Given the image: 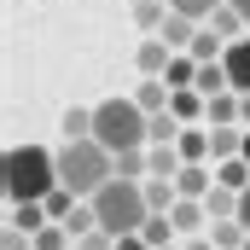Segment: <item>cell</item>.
I'll list each match as a JSON object with an SVG mask.
<instances>
[{"label":"cell","instance_id":"24","mask_svg":"<svg viewBox=\"0 0 250 250\" xmlns=\"http://www.w3.org/2000/svg\"><path fill=\"white\" fill-rule=\"evenodd\" d=\"M140 233H146V245H151V250H157V245H175V221H169V215H146Z\"/></svg>","mask_w":250,"mask_h":250},{"label":"cell","instance_id":"14","mask_svg":"<svg viewBox=\"0 0 250 250\" xmlns=\"http://www.w3.org/2000/svg\"><path fill=\"white\" fill-rule=\"evenodd\" d=\"M215 187L245 192L250 187V157H221V163H215Z\"/></svg>","mask_w":250,"mask_h":250},{"label":"cell","instance_id":"23","mask_svg":"<svg viewBox=\"0 0 250 250\" xmlns=\"http://www.w3.org/2000/svg\"><path fill=\"white\" fill-rule=\"evenodd\" d=\"M204 123H239V93H215L209 111H204Z\"/></svg>","mask_w":250,"mask_h":250},{"label":"cell","instance_id":"15","mask_svg":"<svg viewBox=\"0 0 250 250\" xmlns=\"http://www.w3.org/2000/svg\"><path fill=\"white\" fill-rule=\"evenodd\" d=\"M47 221H53V215H47V204L35 198V204H12V221H6V227H23V233H41Z\"/></svg>","mask_w":250,"mask_h":250},{"label":"cell","instance_id":"22","mask_svg":"<svg viewBox=\"0 0 250 250\" xmlns=\"http://www.w3.org/2000/svg\"><path fill=\"white\" fill-rule=\"evenodd\" d=\"M187 53H192V59H198V64H209V59H221V53H227V47H221V35H215V29H209V23H204V29H198V41H192Z\"/></svg>","mask_w":250,"mask_h":250},{"label":"cell","instance_id":"6","mask_svg":"<svg viewBox=\"0 0 250 250\" xmlns=\"http://www.w3.org/2000/svg\"><path fill=\"white\" fill-rule=\"evenodd\" d=\"M169 221H175V233H204V227H209V204H204V198H175Z\"/></svg>","mask_w":250,"mask_h":250},{"label":"cell","instance_id":"5","mask_svg":"<svg viewBox=\"0 0 250 250\" xmlns=\"http://www.w3.org/2000/svg\"><path fill=\"white\" fill-rule=\"evenodd\" d=\"M245 151V123H209V163Z\"/></svg>","mask_w":250,"mask_h":250},{"label":"cell","instance_id":"31","mask_svg":"<svg viewBox=\"0 0 250 250\" xmlns=\"http://www.w3.org/2000/svg\"><path fill=\"white\" fill-rule=\"evenodd\" d=\"M181 250H215V239H187Z\"/></svg>","mask_w":250,"mask_h":250},{"label":"cell","instance_id":"8","mask_svg":"<svg viewBox=\"0 0 250 250\" xmlns=\"http://www.w3.org/2000/svg\"><path fill=\"white\" fill-rule=\"evenodd\" d=\"M175 192H181V198H209V192H215V169H204V163H187V169L175 175Z\"/></svg>","mask_w":250,"mask_h":250},{"label":"cell","instance_id":"21","mask_svg":"<svg viewBox=\"0 0 250 250\" xmlns=\"http://www.w3.org/2000/svg\"><path fill=\"white\" fill-rule=\"evenodd\" d=\"M163 18H169V0H140V6H134V23H140L146 35H157Z\"/></svg>","mask_w":250,"mask_h":250},{"label":"cell","instance_id":"28","mask_svg":"<svg viewBox=\"0 0 250 250\" xmlns=\"http://www.w3.org/2000/svg\"><path fill=\"white\" fill-rule=\"evenodd\" d=\"M117 250H151V245H146V233H123V239H117Z\"/></svg>","mask_w":250,"mask_h":250},{"label":"cell","instance_id":"32","mask_svg":"<svg viewBox=\"0 0 250 250\" xmlns=\"http://www.w3.org/2000/svg\"><path fill=\"white\" fill-rule=\"evenodd\" d=\"M233 6H239V12H245V23H250V0H233Z\"/></svg>","mask_w":250,"mask_h":250},{"label":"cell","instance_id":"9","mask_svg":"<svg viewBox=\"0 0 250 250\" xmlns=\"http://www.w3.org/2000/svg\"><path fill=\"white\" fill-rule=\"evenodd\" d=\"M198 29H204L198 18H187V12H175V6H169V18H163V29H157V35H163L169 47H192V41H198Z\"/></svg>","mask_w":250,"mask_h":250},{"label":"cell","instance_id":"12","mask_svg":"<svg viewBox=\"0 0 250 250\" xmlns=\"http://www.w3.org/2000/svg\"><path fill=\"white\" fill-rule=\"evenodd\" d=\"M209 29H215L221 41H239V35H245L250 23H245V12H239V6L227 0V6H215V12H209Z\"/></svg>","mask_w":250,"mask_h":250},{"label":"cell","instance_id":"2","mask_svg":"<svg viewBox=\"0 0 250 250\" xmlns=\"http://www.w3.org/2000/svg\"><path fill=\"white\" fill-rule=\"evenodd\" d=\"M111 175H117V151L99 146L93 134H87V140H64V146H59V181L76 192V198H93Z\"/></svg>","mask_w":250,"mask_h":250},{"label":"cell","instance_id":"27","mask_svg":"<svg viewBox=\"0 0 250 250\" xmlns=\"http://www.w3.org/2000/svg\"><path fill=\"white\" fill-rule=\"evenodd\" d=\"M0 250H35V233H23V227H6Z\"/></svg>","mask_w":250,"mask_h":250},{"label":"cell","instance_id":"19","mask_svg":"<svg viewBox=\"0 0 250 250\" xmlns=\"http://www.w3.org/2000/svg\"><path fill=\"white\" fill-rule=\"evenodd\" d=\"M181 117H175V111H151V146H175V140H181Z\"/></svg>","mask_w":250,"mask_h":250},{"label":"cell","instance_id":"33","mask_svg":"<svg viewBox=\"0 0 250 250\" xmlns=\"http://www.w3.org/2000/svg\"><path fill=\"white\" fill-rule=\"evenodd\" d=\"M157 250H181V245H157Z\"/></svg>","mask_w":250,"mask_h":250},{"label":"cell","instance_id":"1","mask_svg":"<svg viewBox=\"0 0 250 250\" xmlns=\"http://www.w3.org/2000/svg\"><path fill=\"white\" fill-rule=\"evenodd\" d=\"M0 187H6L12 204L47 198V192L59 187V151H47V146H12L6 163H0Z\"/></svg>","mask_w":250,"mask_h":250},{"label":"cell","instance_id":"7","mask_svg":"<svg viewBox=\"0 0 250 250\" xmlns=\"http://www.w3.org/2000/svg\"><path fill=\"white\" fill-rule=\"evenodd\" d=\"M221 64H227L233 87H239V93H250V35H239V41H227V53H221Z\"/></svg>","mask_w":250,"mask_h":250},{"label":"cell","instance_id":"25","mask_svg":"<svg viewBox=\"0 0 250 250\" xmlns=\"http://www.w3.org/2000/svg\"><path fill=\"white\" fill-rule=\"evenodd\" d=\"M87 134H93V111L70 105V111H64V140H87Z\"/></svg>","mask_w":250,"mask_h":250},{"label":"cell","instance_id":"30","mask_svg":"<svg viewBox=\"0 0 250 250\" xmlns=\"http://www.w3.org/2000/svg\"><path fill=\"white\" fill-rule=\"evenodd\" d=\"M239 123L250 128V93H239Z\"/></svg>","mask_w":250,"mask_h":250},{"label":"cell","instance_id":"29","mask_svg":"<svg viewBox=\"0 0 250 250\" xmlns=\"http://www.w3.org/2000/svg\"><path fill=\"white\" fill-rule=\"evenodd\" d=\"M239 221H245V227H250V187L239 192Z\"/></svg>","mask_w":250,"mask_h":250},{"label":"cell","instance_id":"35","mask_svg":"<svg viewBox=\"0 0 250 250\" xmlns=\"http://www.w3.org/2000/svg\"><path fill=\"white\" fill-rule=\"evenodd\" d=\"M245 250H250V239H245Z\"/></svg>","mask_w":250,"mask_h":250},{"label":"cell","instance_id":"18","mask_svg":"<svg viewBox=\"0 0 250 250\" xmlns=\"http://www.w3.org/2000/svg\"><path fill=\"white\" fill-rule=\"evenodd\" d=\"M169 93H175V87H169V82H163V76H146V82H140V93H134V99H140V105H146V111H169Z\"/></svg>","mask_w":250,"mask_h":250},{"label":"cell","instance_id":"16","mask_svg":"<svg viewBox=\"0 0 250 250\" xmlns=\"http://www.w3.org/2000/svg\"><path fill=\"white\" fill-rule=\"evenodd\" d=\"M169 111H175L181 123H192L198 111H209V99H204L198 87H175V93H169Z\"/></svg>","mask_w":250,"mask_h":250},{"label":"cell","instance_id":"34","mask_svg":"<svg viewBox=\"0 0 250 250\" xmlns=\"http://www.w3.org/2000/svg\"><path fill=\"white\" fill-rule=\"evenodd\" d=\"M128 6H140V0H128Z\"/></svg>","mask_w":250,"mask_h":250},{"label":"cell","instance_id":"10","mask_svg":"<svg viewBox=\"0 0 250 250\" xmlns=\"http://www.w3.org/2000/svg\"><path fill=\"white\" fill-rule=\"evenodd\" d=\"M198 93H204V99H215V93H239V87H233V76H227V64H221V59L198 64Z\"/></svg>","mask_w":250,"mask_h":250},{"label":"cell","instance_id":"20","mask_svg":"<svg viewBox=\"0 0 250 250\" xmlns=\"http://www.w3.org/2000/svg\"><path fill=\"white\" fill-rule=\"evenodd\" d=\"M163 82H169V87H198V59H181V53H175V59H169V70H163Z\"/></svg>","mask_w":250,"mask_h":250},{"label":"cell","instance_id":"17","mask_svg":"<svg viewBox=\"0 0 250 250\" xmlns=\"http://www.w3.org/2000/svg\"><path fill=\"white\" fill-rule=\"evenodd\" d=\"M175 146H181V157H187V163H209V128H181V140H175Z\"/></svg>","mask_w":250,"mask_h":250},{"label":"cell","instance_id":"11","mask_svg":"<svg viewBox=\"0 0 250 250\" xmlns=\"http://www.w3.org/2000/svg\"><path fill=\"white\" fill-rule=\"evenodd\" d=\"M209 239H215V250H245L250 227L239 221V215H221V221H209Z\"/></svg>","mask_w":250,"mask_h":250},{"label":"cell","instance_id":"26","mask_svg":"<svg viewBox=\"0 0 250 250\" xmlns=\"http://www.w3.org/2000/svg\"><path fill=\"white\" fill-rule=\"evenodd\" d=\"M175 12H187V18H198V23H209V12L215 6H227V0H169Z\"/></svg>","mask_w":250,"mask_h":250},{"label":"cell","instance_id":"13","mask_svg":"<svg viewBox=\"0 0 250 250\" xmlns=\"http://www.w3.org/2000/svg\"><path fill=\"white\" fill-rule=\"evenodd\" d=\"M169 59H175V47H169L163 35H157V41H140V76H163Z\"/></svg>","mask_w":250,"mask_h":250},{"label":"cell","instance_id":"3","mask_svg":"<svg viewBox=\"0 0 250 250\" xmlns=\"http://www.w3.org/2000/svg\"><path fill=\"white\" fill-rule=\"evenodd\" d=\"M87 204H93V215H99V227H105L111 239L140 233V227H146V215H151V204H146V181H123V175H111V181L93 192Z\"/></svg>","mask_w":250,"mask_h":250},{"label":"cell","instance_id":"4","mask_svg":"<svg viewBox=\"0 0 250 250\" xmlns=\"http://www.w3.org/2000/svg\"><path fill=\"white\" fill-rule=\"evenodd\" d=\"M93 140L111 151L151 146V111L140 99H105V105H93Z\"/></svg>","mask_w":250,"mask_h":250}]
</instances>
